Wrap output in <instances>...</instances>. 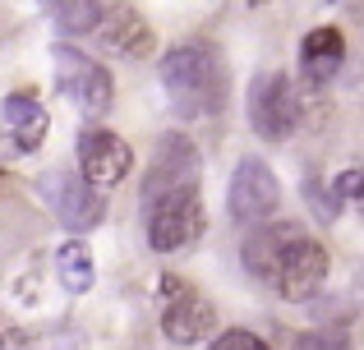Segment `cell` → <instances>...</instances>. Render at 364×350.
Segmentation results:
<instances>
[{
	"label": "cell",
	"mask_w": 364,
	"mask_h": 350,
	"mask_svg": "<svg viewBox=\"0 0 364 350\" xmlns=\"http://www.w3.org/2000/svg\"><path fill=\"white\" fill-rule=\"evenodd\" d=\"M161 88L180 116H217L226 97L222 60L208 42H180L161 55Z\"/></svg>",
	"instance_id": "cell-1"
},
{
	"label": "cell",
	"mask_w": 364,
	"mask_h": 350,
	"mask_svg": "<svg viewBox=\"0 0 364 350\" xmlns=\"http://www.w3.org/2000/svg\"><path fill=\"white\" fill-rule=\"evenodd\" d=\"M37 194H42V203L51 207L55 222H60L70 235L97 231L102 217H107V198H102V189H97V185H88L83 175L46 171L42 180H37Z\"/></svg>",
	"instance_id": "cell-2"
},
{
	"label": "cell",
	"mask_w": 364,
	"mask_h": 350,
	"mask_svg": "<svg viewBox=\"0 0 364 350\" xmlns=\"http://www.w3.org/2000/svg\"><path fill=\"white\" fill-rule=\"evenodd\" d=\"M203 235V203H198V189H176V194H161L148 207V244L157 253H180Z\"/></svg>",
	"instance_id": "cell-3"
},
{
	"label": "cell",
	"mask_w": 364,
	"mask_h": 350,
	"mask_svg": "<svg viewBox=\"0 0 364 350\" xmlns=\"http://www.w3.org/2000/svg\"><path fill=\"white\" fill-rule=\"evenodd\" d=\"M51 60H55V83H60V92L83 111V116H102V111L111 106L116 83H111L107 65H97L92 55L74 51V46H55Z\"/></svg>",
	"instance_id": "cell-4"
},
{
	"label": "cell",
	"mask_w": 364,
	"mask_h": 350,
	"mask_svg": "<svg viewBox=\"0 0 364 350\" xmlns=\"http://www.w3.org/2000/svg\"><path fill=\"white\" fill-rule=\"evenodd\" d=\"M198 171H203V162H198V148L189 143V138L180 134H166L157 143V153H152L148 162V175H143V212H148L152 203H157L161 194H176V189H194L198 185Z\"/></svg>",
	"instance_id": "cell-5"
},
{
	"label": "cell",
	"mask_w": 364,
	"mask_h": 350,
	"mask_svg": "<svg viewBox=\"0 0 364 350\" xmlns=\"http://www.w3.org/2000/svg\"><path fill=\"white\" fill-rule=\"evenodd\" d=\"M323 281H328V249L300 231V235H295V240L282 249V258H277L272 290H277L282 300H309V295H318Z\"/></svg>",
	"instance_id": "cell-6"
},
{
	"label": "cell",
	"mask_w": 364,
	"mask_h": 350,
	"mask_svg": "<svg viewBox=\"0 0 364 350\" xmlns=\"http://www.w3.org/2000/svg\"><path fill=\"white\" fill-rule=\"evenodd\" d=\"M161 286H166V309H161V332H166V341H176V346L208 341V337L217 332V309L208 305L198 290H189V281L161 277Z\"/></svg>",
	"instance_id": "cell-7"
},
{
	"label": "cell",
	"mask_w": 364,
	"mask_h": 350,
	"mask_svg": "<svg viewBox=\"0 0 364 350\" xmlns=\"http://www.w3.org/2000/svg\"><path fill=\"white\" fill-rule=\"evenodd\" d=\"M300 120V97L286 74H258L249 83V125L263 138H286Z\"/></svg>",
	"instance_id": "cell-8"
},
{
	"label": "cell",
	"mask_w": 364,
	"mask_h": 350,
	"mask_svg": "<svg viewBox=\"0 0 364 350\" xmlns=\"http://www.w3.org/2000/svg\"><path fill=\"white\" fill-rule=\"evenodd\" d=\"M277 203H282V185H277L272 166L258 162V157H245L240 166H235L231 175V194H226V212H231V222H267V217L277 212Z\"/></svg>",
	"instance_id": "cell-9"
},
{
	"label": "cell",
	"mask_w": 364,
	"mask_h": 350,
	"mask_svg": "<svg viewBox=\"0 0 364 350\" xmlns=\"http://www.w3.org/2000/svg\"><path fill=\"white\" fill-rule=\"evenodd\" d=\"M134 166V153L111 129H83L79 138V171L88 185H120Z\"/></svg>",
	"instance_id": "cell-10"
},
{
	"label": "cell",
	"mask_w": 364,
	"mask_h": 350,
	"mask_svg": "<svg viewBox=\"0 0 364 350\" xmlns=\"http://www.w3.org/2000/svg\"><path fill=\"white\" fill-rule=\"evenodd\" d=\"M97 33H102V42H107V51L124 55V60H143V55L157 51V33H152L148 18H143L139 9H129V5L102 9Z\"/></svg>",
	"instance_id": "cell-11"
},
{
	"label": "cell",
	"mask_w": 364,
	"mask_h": 350,
	"mask_svg": "<svg viewBox=\"0 0 364 350\" xmlns=\"http://www.w3.org/2000/svg\"><path fill=\"white\" fill-rule=\"evenodd\" d=\"M300 65L314 83H328L346 65V37H341V28H314V33H304Z\"/></svg>",
	"instance_id": "cell-12"
},
{
	"label": "cell",
	"mask_w": 364,
	"mask_h": 350,
	"mask_svg": "<svg viewBox=\"0 0 364 350\" xmlns=\"http://www.w3.org/2000/svg\"><path fill=\"white\" fill-rule=\"evenodd\" d=\"M300 235V226H286V222H277V226H258L254 235L245 240V268L254 272L258 281H267L272 286V272H277V258H282V249Z\"/></svg>",
	"instance_id": "cell-13"
},
{
	"label": "cell",
	"mask_w": 364,
	"mask_h": 350,
	"mask_svg": "<svg viewBox=\"0 0 364 350\" xmlns=\"http://www.w3.org/2000/svg\"><path fill=\"white\" fill-rule=\"evenodd\" d=\"M5 120H9V129H14V143H18V153H33V148H42V138H46V106L37 102V92H9L5 97Z\"/></svg>",
	"instance_id": "cell-14"
},
{
	"label": "cell",
	"mask_w": 364,
	"mask_h": 350,
	"mask_svg": "<svg viewBox=\"0 0 364 350\" xmlns=\"http://www.w3.org/2000/svg\"><path fill=\"white\" fill-rule=\"evenodd\" d=\"M55 277H60V286L70 290V295H88L92 281H97L88 244L83 240H65L60 249H55Z\"/></svg>",
	"instance_id": "cell-15"
},
{
	"label": "cell",
	"mask_w": 364,
	"mask_h": 350,
	"mask_svg": "<svg viewBox=\"0 0 364 350\" xmlns=\"http://www.w3.org/2000/svg\"><path fill=\"white\" fill-rule=\"evenodd\" d=\"M46 14L65 37H83V33H97L102 0H46Z\"/></svg>",
	"instance_id": "cell-16"
},
{
	"label": "cell",
	"mask_w": 364,
	"mask_h": 350,
	"mask_svg": "<svg viewBox=\"0 0 364 350\" xmlns=\"http://www.w3.org/2000/svg\"><path fill=\"white\" fill-rule=\"evenodd\" d=\"M291 350H350V332L346 327H323V332H304L295 337Z\"/></svg>",
	"instance_id": "cell-17"
},
{
	"label": "cell",
	"mask_w": 364,
	"mask_h": 350,
	"mask_svg": "<svg viewBox=\"0 0 364 350\" xmlns=\"http://www.w3.org/2000/svg\"><path fill=\"white\" fill-rule=\"evenodd\" d=\"M213 350H272L263 341V337H254V332H240V327H235V332H222L213 341Z\"/></svg>",
	"instance_id": "cell-18"
},
{
	"label": "cell",
	"mask_w": 364,
	"mask_h": 350,
	"mask_svg": "<svg viewBox=\"0 0 364 350\" xmlns=\"http://www.w3.org/2000/svg\"><path fill=\"white\" fill-rule=\"evenodd\" d=\"M360 194V171H341V180H337V203L341 198H355Z\"/></svg>",
	"instance_id": "cell-19"
}]
</instances>
